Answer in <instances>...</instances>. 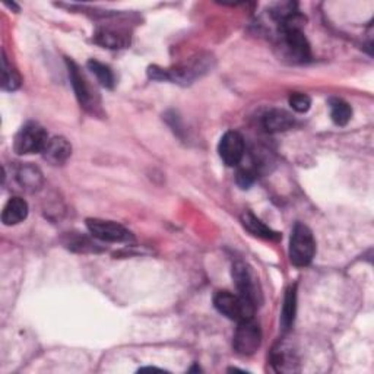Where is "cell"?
Segmentation results:
<instances>
[{"label":"cell","mask_w":374,"mask_h":374,"mask_svg":"<svg viewBox=\"0 0 374 374\" xmlns=\"http://www.w3.org/2000/svg\"><path fill=\"white\" fill-rule=\"evenodd\" d=\"M290 261L298 268H304L312 263L316 254V242L313 233L307 226L297 223L293 228L290 239Z\"/></svg>","instance_id":"6da1fadb"},{"label":"cell","mask_w":374,"mask_h":374,"mask_svg":"<svg viewBox=\"0 0 374 374\" xmlns=\"http://www.w3.org/2000/svg\"><path fill=\"white\" fill-rule=\"evenodd\" d=\"M242 223H243L244 228L249 233L259 237V239H263V240H279L281 234L274 231V230H270L265 223H262V221L250 211L243 212Z\"/></svg>","instance_id":"9a60e30c"},{"label":"cell","mask_w":374,"mask_h":374,"mask_svg":"<svg viewBox=\"0 0 374 374\" xmlns=\"http://www.w3.org/2000/svg\"><path fill=\"white\" fill-rule=\"evenodd\" d=\"M329 107H331V117L335 125L338 126L348 125L352 117V109L347 101L341 98H332L329 101Z\"/></svg>","instance_id":"ac0fdd59"},{"label":"cell","mask_w":374,"mask_h":374,"mask_svg":"<svg viewBox=\"0 0 374 374\" xmlns=\"http://www.w3.org/2000/svg\"><path fill=\"white\" fill-rule=\"evenodd\" d=\"M43 158L53 164V165H60L67 161V158L72 154V146L67 142V139L62 138V136H55V138H50L44 151L41 152Z\"/></svg>","instance_id":"8fae6325"},{"label":"cell","mask_w":374,"mask_h":374,"mask_svg":"<svg viewBox=\"0 0 374 374\" xmlns=\"http://www.w3.org/2000/svg\"><path fill=\"white\" fill-rule=\"evenodd\" d=\"M21 76L18 71L12 67V64L8 62L6 53L4 52L2 57V90L5 91H16L21 87Z\"/></svg>","instance_id":"d6986e66"},{"label":"cell","mask_w":374,"mask_h":374,"mask_svg":"<svg viewBox=\"0 0 374 374\" xmlns=\"http://www.w3.org/2000/svg\"><path fill=\"white\" fill-rule=\"evenodd\" d=\"M272 366L278 373H297L300 371V359L293 345L286 342H279L270 355Z\"/></svg>","instance_id":"30bf717a"},{"label":"cell","mask_w":374,"mask_h":374,"mask_svg":"<svg viewBox=\"0 0 374 374\" xmlns=\"http://www.w3.org/2000/svg\"><path fill=\"white\" fill-rule=\"evenodd\" d=\"M294 117L285 110H269L262 117V126L269 133H279L294 126Z\"/></svg>","instance_id":"7c38bea8"},{"label":"cell","mask_w":374,"mask_h":374,"mask_svg":"<svg viewBox=\"0 0 374 374\" xmlns=\"http://www.w3.org/2000/svg\"><path fill=\"white\" fill-rule=\"evenodd\" d=\"M88 69L95 75L97 81L103 85V87L111 90L114 88V83H116V78L113 71L110 67L104 63H99L97 60H90L88 62Z\"/></svg>","instance_id":"ffe728a7"},{"label":"cell","mask_w":374,"mask_h":374,"mask_svg":"<svg viewBox=\"0 0 374 374\" xmlns=\"http://www.w3.org/2000/svg\"><path fill=\"white\" fill-rule=\"evenodd\" d=\"M16 180H18L20 186L27 192H37L40 191L44 184L43 173L40 168L31 164H22L18 172H16Z\"/></svg>","instance_id":"4fadbf2b"},{"label":"cell","mask_w":374,"mask_h":374,"mask_svg":"<svg viewBox=\"0 0 374 374\" xmlns=\"http://www.w3.org/2000/svg\"><path fill=\"white\" fill-rule=\"evenodd\" d=\"M67 69H69V78L72 82V87L75 90L76 98L79 101L81 107H83L90 113H98L101 107V101L98 92L91 87L87 76L81 72V67L74 62L67 59Z\"/></svg>","instance_id":"277c9868"},{"label":"cell","mask_w":374,"mask_h":374,"mask_svg":"<svg viewBox=\"0 0 374 374\" xmlns=\"http://www.w3.org/2000/svg\"><path fill=\"white\" fill-rule=\"evenodd\" d=\"M297 312V286H290L286 290L282 313H281V326L284 331L291 329Z\"/></svg>","instance_id":"e0dca14e"},{"label":"cell","mask_w":374,"mask_h":374,"mask_svg":"<svg viewBox=\"0 0 374 374\" xmlns=\"http://www.w3.org/2000/svg\"><path fill=\"white\" fill-rule=\"evenodd\" d=\"M281 48L284 50L286 59L294 63H304L312 59L310 44L301 29H282Z\"/></svg>","instance_id":"52a82bcc"},{"label":"cell","mask_w":374,"mask_h":374,"mask_svg":"<svg viewBox=\"0 0 374 374\" xmlns=\"http://www.w3.org/2000/svg\"><path fill=\"white\" fill-rule=\"evenodd\" d=\"M214 305L221 314L237 323L253 319L254 312H256V305H253L242 296L228 291L216 293L214 297Z\"/></svg>","instance_id":"7a4b0ae2"},{"label":"cell","mask_w":374,"mask_h":374,"mask_svg":"<svg viewBox=\"0 0 374 374\" xmlns=\"http://www.w3.org/2000/svg\"><path fill=\"white\" fill-rule=\"evenodd\" d=\"M28 216V203L22 198H11L2 212V223L8 227L22 223Z\"/></svg>","instance_id":"5bb4252c"},{"label":"cell","mask_w":374,"mask_h":374,"mask_svg":"<svg viewBox=\"0 0 374 374\" xmlns=\"http://www.w3.org/2000/svg\"><path fill=\"white\" fill-rule=\"evenodd\" d=\"M288 103L297 113H307L312 107V98L307 94L294 92L288 98Z\"/></svg>","instance_id":"7402d4cb"},{"label":"cell","mask_w":374,"mask_h":374,"mask_svg":"<svg viewBox=\"0 0 374 374\" xmlns=\"http://www.w3.org/2000/svg\"><path fill=\"white\" fill-rule=\"evenodd\" d=\"M233 279L237 290H239V296L258 307L259 303L262 301V294L258 278L254 275L251 268L243 261H237L233 265Z\"/></svg>","instance_id":"8992f818"},{"label":"cell","mask_w":374,"mask_h":374,"mask_svg":"<svg viewBox=\"0 0 374 374\" xmlns=\"http://www.w3.org/2000/svg\"><path fill=\"white\" fill-rule=\"evenodd\" d=\"M48 134L43 126L39 123L29 122L21 127V130L15 136L13 149L20 155H29V154H41L44 151Z\"/></svg>","instance_id":"3957f363"},{"label":"cell","mask_w":374,"mask_h":374,"mask_svg":"<svg viewBox=\"0 0 374 374\" xmlns=\"http://www.w3.org/2000/svg\"><path fill=\"white\" fill-rule=\"evenodd\" d=\"M64 246L67 249H71L74 251H97V244L92 243L88 237H85L82 234H71L67 235V240H64Z\"/></svg>","instance_id":"44dd1931"},{"label":"cell","mask_w":374,"mask_h":374,"mask_svg":"<svg viewBox=\"0 0 374 374\" xmlns=\"http://www.w3.org/2000/svg\"><path fill=\"white\" fill-rule=\"evenodd\" d=\"M261 344H262V331L259 323H256L253 319L239 321V328L235 329L233 338L234 351L239 355L250 356L261 348Z\"/></svg>","instance_id":"5b68a950"},{"label":"cell","mask_w":374,"mask_h":374,"mask_svg":"<svg viewBox=\"0 0 374 374\" xmlns=\"http://www.w3.org/2000/svg\"><path fill=\"white\" fill-rule=\"evenodd\" d=\"M94 40L97 44L107 48H123L129 44V37L126 32L116 31L111 28H98Z\"/></svg>","instance_id":"2e32d148"},{"label":"cell","mask_w":374,"mask_h":374,"mask_svg":"<svg viewBox=\"0 0 374 374\" xmlns=\"http://www.w3.org/2000/svg\"><path fill=\"white\" fill-rule=\"evenodd\" d=\"M218 152H219L221 160L224 161L226 165L228 167L239 165L243 161L244 152H246L243 136L239 132H234V130L224 133V136L219 141Z\"/></svg>","instance_id":"9c48e42d"},{"label":"cell","mask_w":374,"mask_h":374,"mask_svg":"<svg viewBox=\"0 0 374 374\" xmlns=\"http://www.w3.org/2000/svg\"><path fill=\"white\" fill-rule=\"evenodd\" d=\"M254 180H256V172H254L253 168H242L237 172L235 181L242 187V189H247L249 186L253 184Z\"/></svg>","instance_id":"603a6c76"},{"label":"cell","mask_w":374,"mask_h":374,"mask_svg":"<svg viewBox=\"0 0 374 374\" xmlns=\"http://www.w3.org/2000/svg\"><path fill=\"white\" fill-rule=\"evenodd\" d=\"M87 227L94 239L107 243H126L133 240V235L123 226L98 218L87 219Z\"/></svg>","instance_id":"ba28073f"}]
</instances>
